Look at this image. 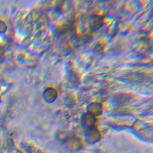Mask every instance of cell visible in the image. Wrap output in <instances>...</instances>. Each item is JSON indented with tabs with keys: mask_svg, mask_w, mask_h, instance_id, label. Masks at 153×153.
<instances>
[{
	"mask_svg": "<svg viewBox=\"0 0 153 153\" xmlns=\"http://www.w3.org/2000/svg\"><path fill=\"white\" fill-rule=\"evenodd\" d=\"M6 29L7 26L3 22L0 21V33L4 32L6 30Z\"/></svg>",
	"mask_w": 153,
	"mask_h": 153,
	"instance_id": "1",
	"label": "cell"
}]
</instances>
